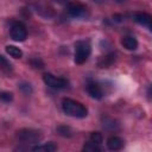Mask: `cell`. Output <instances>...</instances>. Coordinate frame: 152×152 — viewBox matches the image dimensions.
Returning <instances> with one entry per match:
<instances>
[{
    "label": "cell",
    "instance_id": "e0dca14e",
    "mask_svg": "<svg viewBox=\"0 0 152 152\" xmlns=\"http://www.w3.org/2000/svg\"><path fill=\"white\" fill-rule=\"evenodd\" d=\"M90 141L94 142V144H97L100 145L102 142V134L100 132H93L90 134Z\"/></svg>",
    "mask_w": 152,
    "mask_h": 152
},
{
    "label": "cell",
    "instance_id": "9a60e30c",
    "mask_svg": "<svg viewBox=\"0 0 152 152\" xmlns=\"http://www.w3.org/2000/svg\"><path fill=\"white\" fill-rule=\"evenodd\" d=\"M57 133L61 134L62 137H71L72 135V131L70 127L68 126H64V125H61L57 127Z\"/></svg>",
    "mask_w": 152,
    "mask_h": 152
},
{
    "label": "cell",
    "instance_id": "4fadbf2b",
    "mask_svg": "<svg viewBox=\"0 0 152 152\" xmlns=\"http://www.w3.org/2000/svg\"><path fill=\"white\" fill-rule=\"evenodd\" d=\"M6 52L13 58H21V56H23V51L19 48L14 46V45H7L6 46Z\"/></svg>",
    "mask_w": 152,
    "mask_h": 152
},
{
    "label": "cell",
    "instance_id": "d6986e66",
    "mask_svg": "<svg viewBox=\"0 0 152 152\" xmlns=\"http://www.w3.org/2000/svg\"><path fill=\"white\" fill-rule=\"evenodd\" d=\"M19 88H20V90H21L24 94H26V95H28V94L32 93V88H31V86H30L28 83H21V84H19Z\"/></svg>",
    "mask_w": 152,
    "mask_h": 152
},
{
    "label": "cell",
    "instance_id": "2e32d148",
    "mask_svg": "<svg viewBox=\"0 0 152 152\" xmlns=\"http://www.w3.org/2000/svg\"><path fill=\"white\" fill-rule=\"evenodd\" d=\"M83 151H87V152H99L101 151L100 146L97 144H94V142H87L84 146H83Z\"/></svg>",
    "mask_w": 152,
    "mask_h": 152
},
{
    "label": "cell",
    "instance_id": "6da1fadb",
    "mask_svg": "<svg viewBox=\"0 0 152 152\" xmlns=\"http://www.w3.org/2000/svg\"><path fill=\"white\" fill-rule=\"evenodd\" d=\"M62 109L66 115L74 116V118L82 119L88 115L87 108L82 103H80L75 100H71V99H64L62 101Z\"/></svg>",
    "mask_w": 152,
    "mask_h": 152
},
{
    "label": "cell",
    "instance_id": "ffe728a7",
    "mask_svg": "<svg viewBox=\"0 0 152 152\" xmlns=\"http://www.w3.org/2000/svg\"><path fill=\"white\" fill-rule=\"evenodd\" d=\"M0 99H1L2 101H5V102H10V101H12L13 96H12V94L8 93V91H1V93H0Z\"/></svg>",
    "mask_w": 152,
    "mask_h": 152
},
{
    "label": "cell",
    "instance_id": "30bf717a",
    "mask_svg": "<svg viewBox=\"0 0 152 152\" xmlns=\"http://www.w3.org/2000/svg\"><path fill=\"white\" fill-rule=\"evenodd\" d=\"M121 44L127 50H135L138 48V42L133 36H126L121 39Z\"/></svg>",
    "mask_w": 152,
    "mask_h": 152
},
{
    "label": "cell",
    "instance_id": "7a4b0ae2",
    "mask_svg": "<svg viewBox=\"0 0 152 152\" xmlns=\"http://www.w3.org/2000/svg\"><path fill=\"white\" fill-rule=\"evenodd\" d=\"M75 48H76V50H75V58H74L75 63L76 64L84 63L88 59V57H89V55L91 52L90 44L88 42H86V40H80V42H77L75 44Z\"/></svg>",
    "mask_w": 152,
    "mask_h": 152
},
{
    "label": "cell",
    "instance_id": "9c48e42d",
    "mask_svg": "<svg viewBox=\"0 0 152 152\" xmlns=\"http://www.w3.org/2000/svg\"><path fill=\"white\" fill-rule=\"evenodd\" d=\"M124 146V140L119 137H110L107 140V147L112 151H119Z\"/></svg>",
    "mask_w": 152,
    "mask_h": 152
},
{
    "label": "cell",
    "instance_id": "8fae6325",
    "mask_svg": "<svg viewBox=\"0 0 152 152\" xmlns=\"http://www.w3.org/2000/svg\"><path fill=\"white\" fill-rule=\"evenodd\" d=\"M32 150L36 152H53L57 150V145L53 142H48V144H43V145H37Z\"/></svg>",
    "mask_w": 152,
    "mask_h": 152
},
{
    "label": "cell",
    "instance_id": "ac0fdd59",
    "mask_svg": "<svg viewBox=\"0 0 152 152\" xmlns=\"http://www.w3.org/2000/svg\"><path fill=\"white\" fill-rule=\"evenodd\" d=\"M30 63H31V65H32L33 68H36V69H42V68H44V63H43L39 58H32Z\"/></svg>",
    "mask_w": 152,
    "mask_h": 152
},
{
    "label": "cell",
    "instance_id": "5bb4252c",
    "mask_svg": "<svg viewBox=\"0 0 152 152\" xmlns=\"http://www.w3.org/2000/svg\"><path fill=\"white\" fill-rule=\"evenodd\" d=\"M0 70H1L2 72H5V74L12 72V64L7 61L6 57H4V56H1V55H0Z\"/></svg>",
    "mask_w": 152,
    "mask_h": 152
},
{
    "label": "cell",
    "instance_id": "ba28073f",
    "mask_svg": "<svg viewBox=\"0 0 152 152\" xmlns=\"http://www.w3.org/2000/svg\"><path fill=\"white\" fill-rule=\"evenodd\" d=\"M134 20L138 24L147 27L148 30L152 28V18H151L150 14H146V13H137L135 17H134Z\"/></svg>",
    "mask_w": 152,
    "mask_h": 152
},
{
    "label": "cell",
    "instance_id": "44dd1931",
    "mask_svg": "<svg viewBox=\"0 0 152 152\" xmlns=\"http://www.w3.org/2000/svg\"><path fill=\"white\" fill-rule=\"evenodd\" d=\"M118 2H122V1H125V0H116Z\"/></svg>",
    "mask_w": 152,
    "mask_h": 152
},
{
    "label": "cell",
    "instance_id": "8992f818",
    "mask_svg": "<svg viewBox=\"0 0 152 152\" xmlns=\"http://www.w3.org/2000/svg\"><path fill=\"white\" fill-rule=\"evenodd\" d=\"M68 10V13L74 17V18H80V17H83L87 12V7L80 2H70L66 7Z\"/></svg>",
    "mask_w": 152,
    "mask_h": 152
},
{
    "label": "cell",
    "instance_id": "7c38bea8",
    "mask_svg": "<svg viewBox=\"0 0 152 152\" xmlns=\"http://www.w3.org/2000/svg\"><path fill=\"white\" fill-rule=\"evenodd\" d=\"M114 61H115V56H114L113 53L102 56V57L99 59V66H100V68H108L109 65L113 64Z\"/></svg>",
    "mask_w": 152,
    "mask_h": 152
},
{
    "label": "cell",
    "instance_id": "52a82bcc",
    "mask_svg": "<svg viewBox=\"0 0 152 152\" xmlns=\"http://www.w3.org/2000/svg\"><path fill=\"white\" fill-rule=\"evenodd\" d=\"M87 91H88V94H89L93 99H96V100H100V99H102V96H103L102 89H101V87H100L96 82H89V83L87 84Z\"/></svg>",
    "mask_w": 152,
    "mask_h": 152
},
{
    "label": "cell",
    "instance_id": "5b68a950",
    "mask_svg": "<svg viewBox=\"0 0 152 152\" xmlns=\"http://www.w3.org/2000/svg\"><path fill=\"white\" fill-rule=\"evenodd\" d=\"M43 80H44L46 86H49L50 88H53V89H64L69 84V82L65 78L56 77V76H53L52 74H49V72L43 75Z\"/></svg>",
    "mask_w": 152,
    "mask_h": 152
},
{
    "label": "cell",
    "instance_id": "277c9868",
    "mask_svg": "<svg viewBox=\"0 0 152 152\" xmlns=\"http://www.w3.org/2000/svg\"><path fill=\"white\" fill-rule=\"evenodd\" d=\"M11 38L15 42H24L27 37V30L26 26L20 21H14L10 28Z\"/></svg>",
    "mask_w": 152,
    "mask_h": 152
},
{
    "label": "cell",
    "instance_id": "3957f363",
    "mask_svg": "<svg viewBox=\"0 0 152 152\" xmlns=\"http://www.w3.org/2000/svg\"><path fill=\"white\" fill-rule=\"evenodd\" d=\"M17 138L23 142L33 144V142H38L42 139V133L37 129L23 128V129H19L17 132Z\"/></svg>",
    "mask_w": 152,
    "mask_h": 152
}]
</instances>
